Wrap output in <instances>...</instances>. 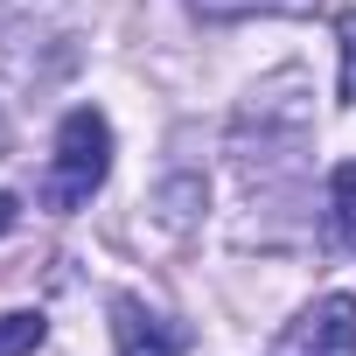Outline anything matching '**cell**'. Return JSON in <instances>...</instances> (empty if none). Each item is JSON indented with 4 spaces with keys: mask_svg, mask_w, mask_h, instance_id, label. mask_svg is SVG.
<instances>
[{
    "mask_svg": "<svg viewBox=\"0 0 356 356\" xmlns=\"http://www.w3.org/2000/svg\"><path fill=\"white\" fill-rule=\"evenodd\" d=\"M328 224H335V238L356 252V161H342V168L328 175Z\"/></svg>",
    "mask_w": 356,
    "mask_h": 356,
    "instance_id": "5b68a950",
    "label": "cell"
},
{
    "mask_svg": "<svg viewBox=\"0 0 356 356\" xmlns=\"http://www.w3.org/2000/svg\"><path fill=\"white\" fill-rule=\"evenodd\" d=\"M321 0H189L203 22H252V15H314Z\"/></svg>",
    "mask_w": 356,
    "mask_h": 356,
    "instance_id": "277c9868",
    "label": "cell"
},
{
    "mask_svg": "<svg viewBox=\"0 0 356 356\" xmlns=\"http://www.w3.org/2000/svg\"><path fill=\"white\" fill-rule=\"evenodd\" d=\"M42 335H49V321L42 314H0V356H35L42 349Z\"/></svg>",
    "mask_w": 356,
    "mask_h": 356,
    "instance_id": "8992f818",
    "label": "cell"
},
{
    "mask_svg": "<svg viewBox=\"0 0 356 356\" xmlns=\"http://www.w3.org/2000/svg\"><path fill=\"white\" fill-rule=\"evenodd\" d=\"M273 356H356V293L307 300L286 321V335L273 342Z\"/></svg>",
    "mask_w": 356,
    "mask_h": 356,
    "instance_id": "7a4b0ae2",
    "label": "cell"
},
{
    "mask_svg": "<svg viewBox=\"0 0 356 356\" xmlns=\"http://www.w3.org/2000/svg\"><path fill=\"white\" fill-rule=\"evenodd\" d=\"M112 342H119V356H182L189 328L147 307L140 293H112Z\"/></svg>",
    "mask_w": 356,
    "mask_h": 356,
    "instance_id": "3957f363",
    "label": "cell"
},
{
    "mask_svg": "<svg viewBox=\"0 0 356 356\" xmlns=\"http://www.w3.org/2000/svg\"><path fill=\"white\" fill-rule=\"evenodd\" d=\"M0 140H8V133H0Z\"/></svg>",
    "mask_w": 356,
    "mask_h": 356,
    "instance_id": "9c48e42d",
    "label": "cell"
},
{
    "mask_svg": "<svg viewBox=\"0 0 356 356\" xmlns=\"http://www.w3.org/2000/svg\"><path fill=\"white\" fill-rule=\"evenodd\" d=\"M335 42H342V105H356V15L335 22Z\"/></svg>",
    "mask_w": 356,
    "mask_h": 356,
    "instance_id": "52a82bcc",
    "label": "cell"
},
{
    "mask_svg": "<svg viewBox=\"0 0 356 356\" xmlns=\"http://www.w3.org/2000/svg\"><path fill=\"white\" fill-rule=\"evenodd\" d=\"M15 210H22L15 196H0V231H8V224H15Z\"/></svg>",
    "mask_w": 356,
    "mask_h": 356,
    "instance_id": "ba28073f",
    "label": "cell"
},
{
    "mask_svg": "<svg viewBox=\"0 0 356 356\" xmlns=\"http://www.w3.org/2000/svg\"><path fill=\"white\" fill-rule=\"evenodd\" d=\"M112 175V119L98 105H70L63 126H56V147H49V168H42V210L70 217L84 210Z\"/></svg>",
    "mask_w": 356,
    "mask_h": 356,
    "instance_id": "6da1fadb",
    "label": "cell"
}]
</instances>
